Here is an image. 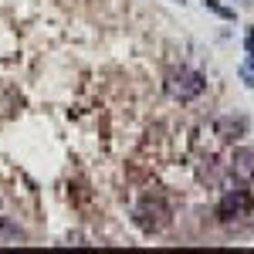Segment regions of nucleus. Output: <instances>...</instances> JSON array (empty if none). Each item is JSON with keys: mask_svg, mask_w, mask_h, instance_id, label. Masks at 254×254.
Wrapping results in <instances>:
<instances>
[{"mask_svg": "<svg viewBox=\"0 0 254 254\" xmlns=\"http://www.w3.org/2000/svg\"><path fill=\"white\" fill-rule=\"evenodd\" d=\"M166 92L173 98H180V102H190V98H196L203 92V75L193 71V68H180V71H173L166 78Z\"/></svg>", "mask_w": 254, "mask_h": 254, "instance_id": "f257e3e1", "label": "nucleus"}, {"mask_svg": "<svg viewBox=\"0 0 254 254\" xmlns=\"http://www.w3.org/2000/svg\"><path fill=\"white\" fill-rule=\"evenodd\" d=\"M166 220H170V210H166L163 200H142L136 207V224L142 231H159Z\"/></svg>", "mask_w": 254, "mask_h": 254, "instance_id": "f03ea898", "label": "nucleus"}, {"mask_svg": "<svg viewBox=\"0 0 254 254\" xmlns=\"http://www.w3.org/2000/svg\"><path fill=\"white\" fill-rule=\"evenodd\" d=\"M248 210H251V193L248 190H234V193H227L217 203V217L220 220H237V217H244Z\"/></svg>", "mask_w": 254, "mask_h": 254, "instance_id": "7ed1b4c3", "label": "nucleus"}, {"mask_svg": "<svg viewBox=\"0 0 254 254\" xmlns=\"http://www.w3.org/2000/svg\"><path fill=\"white\" fill-rule=\"evenodd\" d=\"M231 173L237 180H254V153L251 149H237L231 159Z\"/></svg>", "mask_w": 254, "mask_h": 254, "instance_id": "20e7f679", "label": "nucleus"}, {"mask_svg": "<svg viewBox=\"0 0 254 254\" xmlns=\"http://www.w3.org/2000/svg\"><path fill=\"white\" fill-rule=\"evenodd\" d=\"M244 129H248L244 119H217V132H220L224 139H237Z\"/></svg>", "mask_w": 254, "mask_h": 254, "instance_id": "39448f33", "label": "nucleus"}, {"mask_svg": "<svg viewBox=\"0 0 254 254\" xmlns=\"http://www.w3.org/2000/svg\"><path fill=\"white\" fill-rule=\"evenodd\" d=\"M14 241H24V231L10 217H0V244H14Z\"/></svg>", "mask_w": 254, "mask_h": 254, "instance_id": "423d86ee", "label": "nucleus"}, {"mask_svg": "<svg viewBox=\"0 0 254 254\" xmlns=\"http://www.w3.org/2000/svg\"><path fill=\"white\" fill-rule=\"evenodd\" d=\"M248 48H251V58H254V34H248Z\"/></svg>", "mask_w": 254, "mask_h": 254, "instance_id": "0eeeda50", "label": "nucleus"}]
</instances>
